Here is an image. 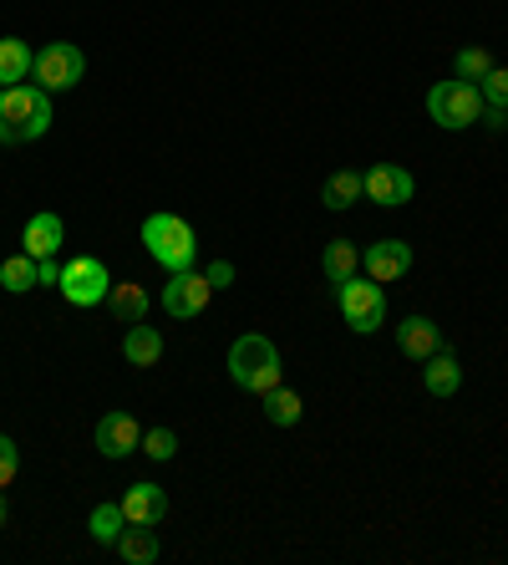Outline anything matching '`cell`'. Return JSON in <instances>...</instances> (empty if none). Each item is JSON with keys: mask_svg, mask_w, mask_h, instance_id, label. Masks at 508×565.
<instances>
[{"mask_svg": "<svg viewBox=\"0 0 508 565\" xmlns=\"http://www.w3.org/2000/svg\"><path fill=\"white\" fill-rule=\"evenodd\" d=\"M143 454L158 463H169L173 454H179V434H173V428H143Z\"/></svg>", "mask_w": 508, "mask_h": 565, "instance_id": "cell-26", "label": "cell"}, {"mask_svg": "<svg viewBox=\"0 0 508 565\" xmlns=\"http://www.w3.org/2000/svg\"><path fill=\"white\" fill-rule=\"evenodd\" d=\"M204 276H209V286H214V290H224L229 280H235V265H229V260H214L209 270H204Z\"/></svg>", "mask_w": 508, "mask_h": 565, "instance_id": "cell-30", "label": "cell"}, {"mask_svg": "<svg viewBox=\"0 0 508 565\" xmlns=\"http://www.w3.org/2000/svg\"><path fill=\"white\" fill-rule=\"evenodd\" d=\"M52 132V93L36 82L21 87H0V148L36 143Z\"/></svg>", "mask_w": 508, "mask_h": 565, "instance_id": "cell-1", "label": "cell"}, {"mask_svg": "<svg viewBox=\"0 0 508 565\" xmlns=\"http://www.w3.org/2000/svg\"><path fill=\"white\" fill-rule=\"evenodd\" d=\"M122 356H128V367H158V356H163V331L148 327V321H132L128 337H122Z\"/></svg>", "mask_w": 508, "mask_h": 565, "instance_id": "cell-16", "label": "cell"}, {"mask_svg": "<svg viewBox=\"0 0 508 565\" xmlns=\"http://www.w3.org/2000/svg\"><path fill=\"white\" fill-rule=\"evenodd\" d=\"M321 270H326L331 286H341V280H352L361 270V250H356L352 239H331L326 250H321Z\"/></svg>", "mask_w": 508, "mask_h": 565, "instance_id": "cell-21", "label": "cell"}, {"mask_svg": "<svg viewBox=\"0 0 508 565\" xmlns=\"http://www.w3.org/2000/svg\"><path fill=\"white\" fill-rule=\"evenodd\" d=\"M229 377H235L245 393L264 397L270 387H280V377H285L280 347H274L270 337H260V331H245V337L229 347Z\"/></svg>", "mask_w": 508, "mask_h": 565, "instance_id": "cell-2", "label": "cell"}, {"mask_svg": "<svg viewBox=\"0 0 508 565\" xmlns=\"http://www.w3.org/2000/svg\"><path fill=\"white\" fill-rule=\"evenodd\" d=\"M31 77H36V87H46V93H72L82 77H87V52L82 46H72V41H52V46H41L36 52V66H31Z\"/></svg>", "mask_w": 508, "mask_h": 565, "instance_id": "cell-6", "label": "cell"}, {"mask_svg": "<svg viewBox=\"0 0 508 565\" xmlns=\"http://www.w3.org/2000/svg\"><path fill=\"white\" fill-rule=\"evenodd\" d=\"M66 296V306H82V311H91V306H107V290H112V276H107V265L97 260V255H77V260L62 265V286H56Z\"/></svg>", "mask_w": 508, "mask_h": 565, "instance_id": "cell-7", "label": "cell"}, {"mask_svg": "<svg viewBox=\"0 0 508 565\" xmlns=\"http://www.w3.org/2000/svg\"><path fill=\"white\" fill-rule=\"evenodd\" d=\"M483 93H478V82H437L428 93V118L437 122V128H447V132H463V128H473V122L483 118Z\"/></svg>", "mask_w": 508, "mask_h": 565, "instance_id": "cell-4", "label": "cell"}, {"mask_svg": "<svg viewBox=\"0 0 508 565\" xmlns=\"http://www.w3.org/2000/svg\"><path fill=\"white\" fill-rule=\"evenodd\" d=\"M209 296H214L209 276H198V270H173L169 286H163V296H158V306H163L173 321H194V316H204Z\"/></svg>", "mask_w": 508, "mask_h": 565, "instance_id": "cell-9", "label": "cell"}, {"mask_svg": "<svg viewBox=\"0 0 508 565\" xmlns=\"http://www.w3.org/2000/svg\"><path fill=\"white\" fill-rule=\"evenodd\" d=\"M397 352L407 356V362H428L432 352H443V327H437V321H432V316H407L402 327H397Z\"/></svg>", "mask_w": 508, "mask_h": 565, "instance_id": "cell-12", "label": "cell"}, {"mask_svg": "<svg viewBox=\"0 0 508 565\" xmlns=\"http://www.w3.org/2000/svg\"><path fill=\"white\" fill-rule=\"evenodd\" d=\"M107 311L118 316L122 327H132V321H148V311H153V296H148L138 280H112V290H107Z\"/></svg>", "mask_w": 508, "mask_h": 565, "instance_id": "cell-15", "label": "cell"}, {"mask_svg": "<svg viewBox=\"0 0 508 565\" xmlns=\"http://www.w3.org/2000/svg\"><path fill=\"white\" fill-rule=\"evenodd\" d=\"M260 403H264V418H270L274 428H295V423L305 418V403H300V393H290V387H270Z\"/></svg>", "mask_w": 508, "mask_h": 565, "instance_id": "cell-22", "label": "cell"}, {"mask_svg": "<svg viewBox=\"0 0 508 565\" xmlns=\"http://www.w3.org/2000/svg\"><path fill=\"white\" fill-rule=\"evenodd\" d=\"M87 530L97 545H118V535L128 530V514H122V504H91Z\"/></svg>", "mask_w": 508, "mask_h": 565, "instance_id": "cell-24", "label": "cell"}, {"mask_svg": "<svg viewBox=\"0 0 508 565\" xmlns=\"http://www.w3.org/2000/svg\"><path fill=\"white\" fill-rule=\"evenodd\" d=\"M0 530H6V489H0Z\"/></svg>", "mask_w": 508, "mask_h": 565, "instance_id": "cell-32", "label": "cell"}, {"mask_svg": "<svg viewBox=\"0 0 508 565\" xmlns=\"http://www.w3.org/2000/svg\"><path fill=\"white\" fill-rule=\"evenodd\" d=\"M112 551H118L128 565H153L158 555H163V540H158V525H128Z\"/></svg>", "mask_w": 508, "mask_h": 565, "instance_id": "cell-17", "label": "cell"}, {"mask_svg": "<svg viewBox=\"0 0 508 565\" xmlns=\"http://www.w3.org/2000/svg\"><path fill=\"white\" fill-rule=\"evenodd\" d=\"M36 280H41V286H62V260H56V255L36 260Z\"/></svg>", "mask_w": 508, "mask_h": 565, "instance_id": "cell-29", "label": "cell"}, {"mask_svg": "<svg viewBox=\"0 0 508 565\" xmlns=\"http://www.w3.org/2000/svg\"><path fill=\"white\" fill-rule=\"evenodd\" d=\"M488 66H494V56L483 52V46H463V52L453 56V77L457 82H483L488 77Z\"/></svg>", "mask_w": 508, "mask_h": 565, "instance_id": "cell-25", "label": "cell"}, {"mask_svg": "<svg viewBox=\"0 0 508 565\" xmlns=\"http://www.w3.org/2000/svg\"><path fill=\"white\" fill-rule=\"evenodd\" d=\"M483 128H494V132H508V107H483Z\"/></svg>", "mask_w": 508, "mask_h": 565, "instance_id": "cell-31", "label": "cell"}, {"mask_svg": "<svg viewBox=\"0 0 508 565\" xmlns=\"http://www.w3.org/2000/svg\"><path fill=\"white\" fill-rule=\"evenodd\" d=\"M91 438H97V454H102V459H128L132 448H143V423L132 418V413H102Z\"/></svg>", "mask_w": 508, "mask_h": 565, "instance_id": "cell-10", "label": "cell"}, {"mask_svg": "<svg viewBox=\"0 0 508 565\" xmlns=\"http://www.w3.org/2000/svg\"><path fill=\"white\" fill-rule=\"evenodd\" d=\"M62 239H66V224H62V214L41 210V214H31V220H26V230H21V250H26V255H36V260H46V255H56V250H62Z\"/></svg>", "mask_w": 508, "mask_h": 565, "instance_id": "cell-14", "label": "cell"}, {"mask_svg": "<svg viewBox=\"0 0 508 565\" xmlns=\"http://www.w3.org/2000/svg\"><path fill=\"white\" fill-rule=\"evenodd\" d=\"M336 306H341V321L356 331V337H371V331L387 321V296L371 276H352L336 286Z\"/></svg>", "mask_w": 508, "mask_h": 565, "instance_id": "cell-5", "label": "cell"}, {"mask_svg": "<svg viewBox=\"0 0 508 565\" xmlns=\"http://www.w3.org/2000/svg\"><path fill=\"white\" fill-rule=\"evenodd\" d=\"M361 265H366V276L377 280V286L402 280L407 270H412V245H407V239H377V245H366L361 250Z\"/></svg>", "mask_w": 508, "mask_h": 565, "instance_id": "cell-11", "label": "cell"}, {"mask_svg": "<svg viewBox=\"0 0 508 565\" xmlns=\"http://www.w3.org/2000/svg\"><path fill=\"white\" fill-rule=\"evenodd\" d=\"M361 194L377 204V210H402V204H412V194H418V179H412V169H402V163H377V169L361 173Z\"/></svg>", "mask_w": 508, "mask_h": 565, "instance_id": "cell-8", "label": "cell"}, {"mask_svg": "<svg viewBox=\"0 0 508 565\" xmlns=\"http://www.w3.org/2000/svg\"><path fill=\"white\" fill-rule=\"evenodd\" d=\"M422 387H428L432 397H453L457 387H463V367H457L453 352H432L428 362H422Z\"/></svg>", "mask_w": 508, "mask_h": 565, "instance_id": "cell-18", "label": "cell"}, {"mask_svg": "<svg viewBox=\"0 0 508 565\" xmlns=\"http://www.w3.org/2000/svg\"><path fill=\"white\" fill-rule=\"evenodd\" d=\"M118 504H122V514H128V525H163V520H169V494H163V484H153V479L132 484Z\"/></svg>", "mask_w": 508, "mask_h": 565, "instance_id": "cell-13", "label": "cell"}, {"mask_svg": "<svg viewBox=\"0 0 508 565\" xmlns=\"http://www.w3.org/2000/svg\"><path fill=\"white\" fill-rule=\"evenodd\" d=\"M478 93L488 107H508V66H488V77L478 82Z\"/></svg>", "mask_w": 508, "mask_h": 565, "instance_id": "cell-27", "label": "cell"}, {"mask_svg": "<svg viewBox=\"0 0 508 565\" xmlns=\"http://www.w3.org/2000/svg\"><path fill=\"white\" fill-rule=\"evenodd\" d=\"M0 286L11 290V296H26V290H36V255H11V260H0Z\"/></svg>", "mask_w": 508, "mask_h": 565, "instance_id": "cell-23", "label": "cell"}, {"mask_svg": "<svg viewBox=\"0 0 508 565\" xmlns=\"http://www.w3.org/2000/svg\"><path fill=\"white\" fill-rule=\"evenodd\" d=\"M15 473H21V448H15V438L0 434V489H11Z\"/></svg>", "mask_w": 508, "mask_h": 565, "instance_id": "cell-28", "label": "cell"}, {"mask_svg": "<svg viewBox=\"0 0 508 565\" xmlns=\"http://www.w3.org/2000/svg\"><path fill=\"white\" fill-rule=\"evenodd\" d=\"M36 66V52H31L21 36H6L0 41V87H21Z\"/></svg>", "mask_w": 508, "mask_h": 565, "instance_id": "cell-19", "label": "cell"}, {"mask_svg": "<svg viewBox=\"0 0 508 565\" xmlns=\"http://www.w3.org/2000/svg\"><path fill=\"white\" fill-rule=\"evenodd\" d=\"M361 173L356 169H336L326 179V184H321V204H326V210H352V204H361Z\"/></svg>", "mask_w": 508, "mask_h": 565, "instance_id": "cell-20", "label": "cell"}, {"mask_svg": "<svg viewBox=\"0 0 508 565\" xmlns=\"http://www.w3.org/2000/svg\"><path fill=\"white\" fill-rule=\"evenodd\" d=\"M143 245L148 255H153L163 270H194L198 260V235H194V224L179 220V214H148L143 220Z\"/></svg>", "mask_w": 508, "mask_h": 565, "instance_id": "cell-3", "label": "cell"}]
</instances>
